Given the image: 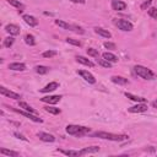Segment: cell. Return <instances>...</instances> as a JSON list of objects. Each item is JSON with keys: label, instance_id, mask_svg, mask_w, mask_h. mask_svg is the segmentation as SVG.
Returning <instances> with one entry per match:
<instances>
[{"label": "cell", "instance_id": "obj_1", "mask_svg": "<svg viewBox=\"0 0 157 157\" xmlns=\"http://www.w3.org/2000/svg\"><path fill=\"white\" fill-rule=\"evenodd\" d=\"M93 137H100L103 140H109V141H124L128 140L129 136L125 134H112V133H106V131H96L92 134Z\"/></svg>", "mask_w": 157, "mask_h": 157}, {"label": "cell", "instance_id": "obj_2", "mask_svg": "<svg viewBox=\"0 0 157 157\" xmlns=\"http://www.w3.org/2000/svg\"><path fill=\"white\" fill-rule=\"evenodd\" d=\"M134 71H135V74H136L137 76L143 77L145 80H155L156 79L155 74L150 69L143 67V65H135V67H134Z\"/></svg>", "mask_w": 157, "mask_h": 157}, {"label": "cell", "instance_id": "obj_3", "mask_svg": "<svg viewBox=\"0 0 157 157\" xmlns=\"http://www.w3.org/2000/svg\"><path fill=\"white\" fill-rule=\"evenodd\" d=\"M67 133H68L69 135H75V136H79V137H80V136H84L85 134L90 133V128L70 124V125L67 127Z\"/></svg>", "mask_w": 157, "mask_h": 157}, {"label": "cell", "instance_id": "obj_4", "mask_svg": "<svg viewBox=\"0 0 157 157\" xmlns=\"http://www.w3.org/2000/svg\"><path fill=\"white\" fill-rule=\"evenodd\" d=\"M10 109L11 111H14V112H16V113H19V114H21V115H23V117H26V118H28L30 120H32V122H35V123H42L43 120L41 119L39 117H37V114H33V113H31V112H27V111H22V109H17V108H14V107H10Z\"/></svg>", "mask_w": 157, "mask_h": 157}, {"label": "cell", "instance_id": "obj_5", "mask_svg": "<svg viewBox=\"0 0 157 157\" xmlns=\"http://www.w3.org/2000/svg\"><path fill=\"white\" fill-rule=\"evenodd\" d=\"M115 25H117V27L119 30H122V31H128V32H130V31H133V28H134L133 23L129 22L128 20H122V19H119V20L115 21Z\"/></svg>", "mask_w": 157, "mask_h": 157}, {"label": "cell", "instance_id": "obj_6", "mask_svg": "<svg viewBox=\"0 0 157 157\" xmlns=\"http://www.w3.org/2000/svg\"><path fill=\"white\" fill-rule=\"evenodd\" d=\"M77 74L80 76H82V79H84L85 81H87L88 84H96V79L91 72H88L86 70H79Z\"/></svg>", "mask_w": 157, "mask_h": 157}, {"label": "cell", "instance_id": "obj_7", "mask_svg": "<svg viewBox=\"0 0 157 157\" xmlns=\"http://www.w3.org/2000/svg\"><path fill=\"white\" fill-rule=\"evenodd\" d=\"M0 93H1L3 96H6V97H9V98H12V100H20L21 96L19 93H16V92H12V91L10 90H7L5 87H0Z\"/></svg>", "mask_w": 157, "mask_h": 157}, {"label": "cell", "instance_id": "obj_8", "mask_svg": "<svg viewBox=\"0 0 157 157\" xmlns=\"http://www.w3.org/2000/svg\"><path fill=\"white\" fill-rule=\"evenodd\" d=\"M147 104L145 103H137L136 106H133V107H130V108H128V111L130 113H143V112H146L147 111Z\"/></svg>", "mask_w": 157, "mask_h": 157}, {"label": "cell", "instance_id": "obj_9", "mask_svg": "<svg viewBox=\"0 0 157 157\" xmlns=\"http://www.w3.org/2000/svg\"><path fill=\"white\" fill-rule=\"evenodd\" d=\"M112 9L115 11H123L127 9V4L120 0H112Z\"/></svg>", "mask_w": 157, "mask_h": 157}, {"label": "cell", "instance_id": "obj_10", "mask_svg": "<svg viewBox=\"0 0 157 157\" xmlns=\"http://www.w3.org/2000/svg\"><path fill=\"white\" fill-rule=\"evenodd\" d=\"M22 19H23V21L26 22L28 26H31V27H36L37 25H38V20L35 17V16H32V15H23Z\"/></svg>", "mask_w": 157, "mask_h": 157}, {"label": "cell", "instance_id": "obj_11", "mask_svg": "<svg viewBox=\"0 0 157 157\" xmlns=\"http://www.w3.org/2000/svg\"><path fill=\"white\" fill-rule=\"evenodd\" d=\"M58 87H59V84L55 81L53 82H49V84L47 86H44L43 88H41V92L42 93H48V92H53V91H55Z\"/></svg>", "mask_w": 157, "mask_h": 157}, {"label": "cell", "instance_id": "obj_12", "mask_svg": "<svg viewBox=\"0 0 157 157\" xmlns=\"http://www.w3.org/2000/svg\"><path fill=\"white\" fill-rule=\"evenodd\" d=\"M61 100V96H46L43 98H41V101L44 103H49V104H56Z\"/></svg>", "mask_w": 157, "mask_h": 157}, {"label": "cell", "instance_id": "obj_13", "mask_svg": "<svg viewBox=\"0 0 157 157\" xmlns=\"http://www.w3.org/2000/svg\"><path fill=\"white\" fill-rule=\"evenodd\" d=\"M5 31L7 32V33H10L11 36H17V35H20V27L16 26V25H12V23L6 25Z\"/></svg>", "mask_w": 157, "mask_h": 157}, {"label": "cell", "instance_id": "obj_14", "mask_svg": "<svg viewBox=\"0 0 157 157\" xmlns=\"http://www.w3.org/2000/svg\"><path fill=\"white\" fill-rule=\"evenodd\" d=\"M9 69L14 71H25L26 70V65L23 63H11L9 64Z\"/></svg>", "mask_w": 157, "mask_h": 157}, {"label": "cell", "instance_id": "obj_15", "mask_svg": "<svg viewBox=\"0 0 157 157\" xmlns=\"http://www.w3.org/2000/svg\"><path fill=\"white\" fill-rule=\"evenodd\" d=\"M100 151V147L98 146H90V147H85L80 150V156H84V155H87V153H95V152H98Z\"/></svg>", "mask_w": 157, "mask_h": 157}, {"label": "cell", "instance_id": "obj_16", "mask_svg": "<svg viewBox=\"0 0 157 157\" xmlns=\"http://www.w3.org/2000/svg\"><path fill=\"white\" fill-rule=\"evenodd\" d=\"M38 137L42 140V141H46V143H53V141H55V137L52 134H48V133H38Z\"/></svg>", "mask_w": 157, "mask_h": 157}, {"label": "cell", "instance_id": "obj_17", "mask_svg": "<svg viewBox=\"0 0 157 157\" xmlns=\"http://www.w3.org/2000/svg\"><path fill=\"white\" fill-rule=\"evenodd\" d=\"M76 61L77 63H81V64H84V65H86V67H90V68H93L95 67V64L91 61L90 59H87V58H85V56H82V55H77L76 56Z\"/></svg>", "mask_w": 157, "mask_h": 157}, {"label": "cell", "instance_id": "obj_18", "mask_svg": "<svg viewBox=\"0 0 157 157\" xmlns=\"http://www.w3.org/2000/svg\"><path fill=\"white\" fill-rule=\"evenodd\" d=\"M125 97L129 98V100H131V101H134V102H137V103H145V102H146V98L135 96V95L129 93V92H125Z\"/></svg>", "mask_w": 157, "mask_h": 157}, {"label": "cell", "instance_id": "obj_19", "mask_svg": "<svg viewBox=\"0 0 157 157\" xmlns=\"http://www.w3.org/2000/svg\"><path fill=\"white\" fill-rule=\"evenodd\" d=\"M102 58H103V59H106V60L111 61V63H117V61H118V56L114 55L113 53H109V52L103 53V54H102Z\"/></svg>", "mask_w": 157, "mask_h": 157}, {"label": "cell", "instance_id": "obj_20", "mask_svg": "<svg viewBox=\"0 0 157 157\" xmlns=\"http://www.w3.org/2000/svg\"><path fill=\"white\" fill-rule=\"evenodd\" d=\"M95 32H96L97 35H100V36L104 37V38H111V37H112V35H111L109 31H107V30H104V28H101V27H96V28H95Z\"/></svg>", "mask_w": 157, "mask_h": 157}, {"label": "cell", "instance_id": "obj_21", "mask_svg": "<svg viewBox=\"0 0 157 157\" xmlns=\"http://www.w3.org/2000/svg\"><path fill=\"white\" fill-rule=\"evenodd\" d=\"M111 80L114 82V84H118V85H128L129 84L128 79H124L122 76H112Z\"/></svg>", "mask_w": 157, "mask_h": 157}, {"label": "cell", "instance_id": "obj_22", "mask_svg": "<svg viewBox=\"0 0 157 157\" xmlns=\"http://www.w3.org/2000/svg\"><path fill=\"white\" fill-rule=\"evenodd\" d=\"M19 106H20V108H22L25 111L31 112V113H33V114H37V111L35 108H32V107L28 103H26V102H19Z\"/></svg>", "mask_w": 157, "mask_h": 157}, {"label": "cell", "instance_id": "obj_23", "mask_svg": "<svg viewBox=\"0 0 157 157\" xmlns=\"http://www.w3.org/2000/svg\"><path fill=\"white\" fill-rule=\"evenodd\" d=\"M55 25H58L59 27L64 28V30H69V31H72V25H69L63 20H55Z\"/></svg>", "mask_w": 157, "mask_h": 157}, {"label": "cell", "instance_id": "obj_24", "mask_svg": "<svg viewBox=\"0 0 157 157\" xmlns=\"http://www.w3.org/2000/svg\"><path fill=\"white\" fill-rule=\"evenodd\" d=\"M7 3H9L10 5H12V6H15V7H17L19 12H22L25 10V5L20 1H17V0H7Z\"/></svg>", "mask_w": 157, "mask_h": 157}, {"label": "cell", "instance_id": "obj_25", "mask_svg": "<svg viewBox=\"0 0 157 157\" xmlns=\"http://www.w3.org/2000/svg\"><path fill=\"white\" fill-rule=\"evenodd\" d=\"M60 152H63L67 156H71V157H79L80 156V151H75V150H59Z\"/></svg>", "mask_w": 157, "mask_h": 157}, {"label": "cell", "instance_id": "obj_26", "mask_svg": "<svg viewBox=\"0 0 157 157\" xmlns=\"http://www.w3.org/2000/svg\"><path fill=\"white\" fill-rule=\"evenodd\" d=\"M0 152H1L3 155H6V156H12V157H19L20 153L16 152V151H12V150H6V148H1L0 150Z\"/></svg>", "mask_w": 157, "mask_h": 157}, {"label": "cell", "instance_id": "obj_27", "mask_svg": "<svg viewBox=\"0 0 157 157\" xmlns=\"http://www.w3.org/2000/svg\"><path fill=\"white\" fill-rule=\"evenodd\" d=\"M35 69H36V72L39 74V75H44V74H47L48 70H49V68L44 67V65H37Z\"/></svg>", "mask_w": 157, "mask_h": 157}, {"label": "cell", "instance_id": "obj_28", "mask_svg": "<svg viewBox=\"0 0 157 157\" xmlns=\"http://www.w3.org/2000/svg\"><path fill=\"white\" fill-rule=\"evenodd\" d=\"M44 109H46V112L51 113V114H54V115L60 114V109H59V108H55V107H52V106H47V107H44Z\"/></svg>", "mask_w": 157, "mask_h": 157}, {"label": "cell", "instance_id": "obj_29", "mask_svg": "<svg viewBox=\"0 0 157 157\" xmlns=\"http://www.w3.org/2000/svg\"><path fill=\"white\" fill-rule=\"evenodd\" d=\"M25 42L28 46H35L36 44V41H35V37L32 35H26L25 36Z\"/></svg>", "mask_w": 157, "mask_h": 157}, {"label": "cell", "instance_id": "obj_30", "mask_svg": "<svg viewBox=\"0 0 157 157\" xmlns=\"http://www.w3.org/2000/svg\"><path fill=\"white\" fill-rule=\"evenodd\" d=\"M87 54L90 56H93V58H98V56H100V53H98V51H97V49H95V48H88L87 49Z\"/></svg>", "mask_w": 157, "mask_h": 157}, {"label": "cell", "instance_id": "obj_31", "mask_svg": "<svg viewBox=\"0 0 157 157\" xmlns=\"http://www.w3.org/2000/svg\"><path fill=\"white\" fill-rule=\"evenodd\" d=\"M14 42H15V39H14L12 37H7V38L4 39V47L10 48V47L14 44Z\"/></svg>", "mask_w": 157, "mask_h": 157}, {"label": "cell", "instance_id": "obj_32", "mask_svg": "<svg viewBox=\"0 0 157 157\" xmlns=\"http://www.w3.org/2000/svg\"><path fill=\"white\" fill-rule=\"evenodd\" d=\"M98 64H100L101 67H103V68H112V63L108 61V60H106V59H100V60H98Z\"/></svg>", "mask_w": 157, "mask_h": 157}, {"label": "cell", "instance_id": "obj_33", "mask_svg": "<svg viewBox=\"0 0 157 157\" xmlns=\"http://www.w3.org/2000/svg\"><path fill=\"white\" fill-rule=\"evenodd\" d=\"M58 54V52H55V51H46V52H43V58H53V56H55Z\"/></svg>", "mask_w": 157, "mask_h": 157}, {"label": "cell", "instance_id": "obj_34", "mask_svg": "<svg viewBox=\"0 0 157 157\" xmlns=\"http://www.w3.org/2000/svg\"><path fill=\"white\" fill-rule=\"evenodd\" d=\"M148 15H150L152 19L157 20V7H150V9H148Z\"/></svg>", "mask_w": 157, "mask_h": 157}, {"label": "cell", "instance_id": "obj_35", "mask_svg": "<svg viewBox=\"0 0 157 157\" xmlns=\"http://www.w3.org/2000/svg\"><path fill=\"white\" fill-rule=\"evenodd\" d=\"M67 43L72 44V46H76V47H80L81 46L80 41H76V39H74V38H67Z\"/></svg>", "mask_w": 157, "mask_h": 157}, {"label": "cell", "instance_id": "obj_36", "mask_svg": "<svg viewBox=\"0 0 157 157\" xmlns=\"http://www.w3.org/2000/svg\"><path fill=\"white\" fill-rule=\"evenodd\" d=\"M72 31L74 32H76V33H80V35H82L84 33V30H82L81 27H79V26H76V25H72Z\"/></svg>", "mask_w": 157, "mask_h": 157}, {"label": "cell", "instance_id": "obj_37", "mask_svg": "<svg viewBox=\"0 0 157 157\" xmlns=\"http://www.w3.org/2000/svg\"><path fill=\"white\" fill-rule=\"evenodd\" d=\"M104 47H106L107 49H112V51L117 49V46H115L114 43H111V42H106V43H104Z\"/></svg>", "mask_w": 157, "mask_h": 157}, {"label": "cell", "instance_id": "obj_38", "mask_svg": "<svg viewBox=\"0 0 157 157\" xmlns=\"http://www.w3.org/2000/svg\"><path fill=\"white\" fill-rule=\"evenodd\" d=\"M151 3H152V0H146V1L141 5V9H143V10H146V7L150 6V5H151Z\"/></svg>", "mask_w": 157, "mask_h": 157}, {"label": "cell", "instance_id": "obj_39", "mask_svg": "<svg viewBox=\"0 0 157 157\" xmlns=\"http://www.w3.org/2000/svg\"><path fill=\"white\" fill-rule=\"evenodd\" d=\"M14 136H16L17 139H21V140H23V141H27V139L22 134H19V133H14Z\"/></svg>", "mask_w": 157, "mask_h": 157}, {"label": "cell", "instance_id": "obj_40", "mask_svg": "<svg viewBox=\"0 0 157 157\" xmlns=\"http://www.w3.org/2000/svg\"><path fill=\"white\" fill-rule=\"evenodd\" d=\"M72 3H76V4H85V0H70Z\"/></svg>", "mask_w": 157, "mask_h": 157}, {"label": "cell", "instance_id": "obj_41", "mask_svg": "<svg viewBox=\"0 0 157 157\" xmlns=\"http://www.w3.org/2000/svg\"><path fill=\"white\" fill-rule=\"evenodd\" d=\"M152 106H153V108H157V100H156V101L152 103Z\"/></svg>", "mask_w": 157, "mask_h": 157}]
</instances>
